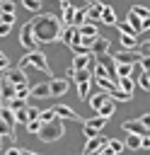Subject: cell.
<instances>
[{"instance_id": "cell-11", "label": "cell", "mask_w": 150, "mask_h": 155, "mask_svg": "<svg viewBox=\"0 0 150 155\" xmlns=\"http://www.w3.org/2000/svg\"><path fill=\"white\" fill-rule=\"evenodd\" d=\"M68 87H70V82H68V80H63V78H53V80H51V94H53V97L65 94V92H68Z\"/></svg>"}, {"instance_id": "cell-37", "label": "cell", "mask_w": 150, "mask_h": 155, "mask_svg": "<svg viewBox=\"0 0 150 155\" xmlns=\"http://www.w3.org/2000/svg\"><path fill=\"white\" fill-rule=\"evenodd\" d=\"M70 2V7H75V10H87L90 5H92V0H68Z\"/></svg>"}, {"instance_id": "cell-25", "label": "cell", "mask_w": 150, "mask_h": 155, "mask_svg": "<svg viewBox=\"0 0 150 155\" xmlns=\"http://www.w3.org/2000/svg\"><path fill=\"white\" fill-rule=\"evenodd\" d=\"M41 124H44V121H41V116H36V119H29V121H27V131H29L31 136H36V133L41 131Z\"/></svg>"}, {"instance_id": "cell-17", "label": "cell", "mask_w": 150, "mask_h": 155, "mask_svg": "<svg viewBox=\"0 0 150 155\" xmlns=\"http://www.w3.org/2000/svg\"><path fill=\"white\" fill-rule=\"evenodd\" d=\"M53 111H56L60 119H73V121H75V119H80V116H77L70 107H65V104H56V107H53Z\"/></svg>"}, {"instance_id": "cell-13", "label": "cell", "mask_w": 150, "mask_h": 155, "mask_svg": "<svg viewBox=\"0 0 150 155\" xmlns=\"http://www.w3.org/2000/svg\"><path fill=\"white\" fill-rule=\"evenodd\" d=\"M97 78H116V75H114V70H111L104 61L97 58V63H94V80H97Z\"/></svg>"}, {"instance_id": "cell-3", "label": "cell", "mask_w": 150, "mask_h": 155, "mask_svg": "<svg viewBox=\"0 0 150 155\" xmlns=\"http://www.w3.org/2000/svg\"><path fill=\"white\" fill-rule=\"evenodd\" d=\"M63 133H65L63 121H60V116H56V119H51V121H44V124H41V131H39L36 136H39L44 143H53V140H58Z\"/></svg>"}, {"instance_id": "cell-39", "label": "cell", "mask_w": 150, "mask_h": 155, "mask_svg": "<svg viewBox=\"0 0 150 155\" xmlns=\"http://www.w3.org/2000/svg\"><path fill=\"white\" fill-rule=\"evenodd\" d=\"M92 44H94V36H82L80 34V46H85V48L92 51Z\"/></svg>"}, {"instance_id": "cell-45", "label": "cell", "mask_w": 150, "mask_h": 155, "mask_svg": "<svg viewBox=\"0 0 150 155\" xmlns=\"http://www.w3.org/2000/svg\"><path fill=\"white\" fill-rule=\"evenodd\" d=\"M12 31V24H7V22H0V36H7Z\"/></svg>"}, {"instance_id": "cell-7", "label": "cell", "mask_w": 150, "mask_h": 155, "mask_svg": "<svg viewBox=\"0 0 150 155\" xmlns=\"http://www.w3.org/2000/svg\"><path fill=\"white\" fill-rule=\"evenodd\" d=\"M106 145V138L104 136H92V138H87V143H85V155H94V153H102V148Z\"/></svg>"}, {"instance_id": "cell-23", "label": "cell", "mask_w": 150, "mask_h": 155, "mask_svg": "<svg viewBox=\"0 0 150 155\" xmlns=\"http://www.w3.org/2000/svg\"><path fill=\"white\" fill-rule=\"evenodd\" d=\"M126 148V143H121V140H106V145L102 148V153H121Z\"/></svg>"}, {"instance_id": "cell-31", "label": "cell", "mask_w": 150, "mask_h": 155, "mask_svg": "<svg viewBox=\"0 0 150 155\" xmlns=\"http://www.w3.org/2000/svg\"><path fill=\"white\" fill-rule=\"evenodd\" d=\"M116 82H119V85H121V87H123L126 92H131V94H133V87H135V82L131 80V75H128V78H119Z\"/></svg>"}, {"instance_id": "cell-48", "label": "cell", "mask_w": 150, "mask_h": 155, "mask_svg": "<svg viewBox=\"0 0 150 155\" xmlns=\"http://www.w3.org/2000/svg\"><path fill=\"white\" fill-rule=\"evenodd\" d=\"M5 68H10V61H7V56L0 51V70H5Z\"/></svg>"}, {"instance_id": "cell-35", "label": "cell", "mask_w": 150, "mask_h": 155, "mask_svg": "<svg viewBox=\"0 0 150 155\" xmlns=\"http://www.w3.org/2000/svg\"><path fill=\"white\" fill-rule=\"evenodd\" d=\"M131 12H135V15L140 17V19L150 17V10H148V7H143V5H133V7H131Z\"/></svg>"}, {"instance_id": "cell-46", "label": "cell", "mask_w": 150, "mask_h": 155, "mask_svg": "<svg viewBox=\"0 0 150 155\" xmlns=\"http://www.w3.org/2000/svg\"><path fill=\"white\" fill-rule=\"evenodd\" d=\"M27 114H29V119H36V116L41 114V109H36V107H29V104H27Z\"/></svg>"}, {"instance_id": "cell-47", "label": "cell", "mask_w": 150, "mask_h": 155, "mask_svg": "<svg viewBox=\"0 0 150 155\" xmlns=\"http://www.w3.org/2000/svg\"><path fill=\"white\" fill-rule=\"evenodd\" d=\"M138 63H140V68H143V70H150V56H140V61H138Z\"/></svg>"}, {"instance_id": "cell-30", "label": "cell", "mask_w": 150, "mask_h": 155, "mask_svg": "<svg viewBox=\"0 0 150 155\" xmlns=\"http://www.w3.org/2000/svg\"><path fill=\"white\" fill-rule=\"evenodd\" d=\"M2 104H10V107H12L15 111H17V109L27 107V99H24V97H12V99H7V102H2Z\"/></svg>"}, {"instance_id": "cell-29", "label": "cell", "mask_w": 150, "mask_h": 155, "mask_svg": "<svg viewBox=\"0 0 150 155\" xmlns=\"http://www.w3.org/2000/svg\"><path fill=\"white\" fill-rule=\"evenodd\" d=\"M97 85L102 87V90H106V92H111L119 82H114V80H109V78H97Z\"/></svg>"}, {"instance_id": "cell-5", "label": "cell", "mask_w": 150, "mask_h": 155, "mask_svg": "<svg viewBox=\"0 0 150 155\" xmlns=\"http://www.w3.org/2000/svg\"><path fill=\"white\" fill-rule=\"evenodd\" d=\"M60 41H65L70 48L80 46V27H75V24H65V27H63V34H60Z\"/></svg>"}, {"instance_id": "cell-53", "label": "cell", "mask_w": 150, "mask_h": 155, "mask_svg": "<svg viewBox=\"0 0 150 155\" xmlns=\"http://www.w3.org/2000/svg\"><path fill=\"white\" fill-rule=\"evenodd\" d=\"M65 75H68V78H75V68H73V65H70V68H68V70H65Z\"/></svg>"}, {"instance_id": "cell-54", "label": "cell", "mask_w": 150, "mask_h": 155, "mask_svg": "<svg viewBox=\"0 0 150 155\" xmlns=\"http://www.w3.org/2000/svg\"><path fill=\"white\" fill-rule=\"evenodd\" d=\"M0 138H2V136H0Z\"/></svg>"}, {"instance_id": "cell-8", "label": "cell", "mask_w": 150, "mask_h": 155, "mask_svg": "<svg viewBox=\"0 0 150 155\" xmlns=\"http://www.w3.org/2000/svg\"><path fill=\"white\" fill-rule=\"evenodd\" d=\"M138 61H140V53L133 48H123V51L114 53V63H138Z\"/></svg>"}, {"instance_id": "cell-27", "label": "cell", "mask_w": 150, "mask_h": 155, "mask_svg": "<svg viewBox=\"0 0 150 155\" xmlns=\"http://www.w3.org/2000/svg\"><path fill=\"white\" fill-rule=\"evenodd\" d=\"M126 19H128V22H131V24H133V29H135V31H138V34H140V31H143V29H140V24H143V19H140V17H138V15H135V12H131V10H128V15H126Z\"/></svg>"}, {"instance_id": "cell-22", "label": "cell", "mask_w": 150, "mask_h": 155, "mask_svg": "<svg viewBox=\"0 0 150 155\" xmlns=\"http://www.w3.org/2000/svg\"><path fill=\"white\" fill-rule=\"evenodd\" d=\"M114 109H116V102H114V97H109V99H106L97 111H99L102 116H111V114H114Z\"/></svg>"}, {"instance_id": "cell-50", "label": "cell", "mask_w": 150, "mask_h": 155, "mask_svg": "<svg viewBox=\"0 0 150 155\" xmlns=\"http://www.w3.org/2000/svg\"><path fill=\"white\" fill-rule=\"evenodd\" d=\"M7 155H22V148L12 145V148H7Z\"/></svg>"}, {"instance_id": "cell-21", "label": "cell", "mask_w": 150, "mask_h": 155, "mask_svg": "<svg viewBox=\"0 0 150 155\" xmlns=\"http://www.w3.org/2000/svg\"><path fill=\"white\" fill-rule=\"evenodd\" d=\"M121 46L123 48H135L138 46V34H121Z\"/></svg>"}, {"instance_id": "cell-34", "label": "cell", "mask_w": 150, "mask_h": 155, "mask_svg": "<svg viewBox=\"0 0 150 155\" xmlns=\"http://www.w3.org/2000/svg\"><path fill=\"white\" fill-rule=\"evenodd\" d=\"M116 27H119V31H121V34H138V31L133 29V24H131L128 19H126V22H119Z\"/></svg>"}, {"instance_id": "cell-24", "label": "cell", "mask_w": 150, "mask_h": 155, "mask_svg": "<svg viewBox=\"0 0 150 155\" xmlns=\"http://www.w3.org/2000/svg\"><path fill=\"white\" fill-rule=\"evenodd\" d=\"M102 22L104 24H116V12L109 5H104V10H102Z\"/></svg>"}, {"instance_id": "cell-15", "label": "cell", "mask_w": 150, "mask_h": 155, "mask_svg": "<svg viewBox=\"0 0 150 155\" xmlns=\"http://www.w3.org/2000/svg\"><path fill=\"white\" fill-rule=\"evenodd\" d=\"M133 68H135V63H116V65H114L116 80H119V78H128V75L133 73Z\"/></svg>"}, {"instance_id": "cell-16", "label": "cell", "mask_w": 150, "mask_h": 155, "mask_svg": "<svg viewBox=\"0 0 150 155\" xmlns=\"http://www.w3.org/2000/svg\"><path fill=\"white\" fill-rule=\"evenodd\" d=\"M102 10H104V5H102V2H92V5L87 7V19H90V22L102 19Z\"/></svg>"}, {"instance_id": "cell-18", "label": "cell", "mask_w": 150, "mask_h": 155, "mask_svg": "<svg viewBox=\"0 0 150 155\" xmlns=\"http://www.w3.org/2000/svg\"><path fill=\"white\" fill-rule=\"evenodd\" d=\"M80 34L82 36H99V29H97V22H85V24H80Z\"/></svg>"}, {"instance_id": "cell-2", "label": "cell", "mask_w": 150, "mask_h": 155, "mask_svg": "<svg viewBox=\"0 0 150 155\" xmlns=\"http://www.w3.org/2000/svg\"><path fill=\"white\" fill-rule=\"evenodd\" d=\"M19 68H27V65H34L36 70H41V73H46V75H53V70H51V65H48V58L36 48V51H29L27 56H22L19 58V63H17Z\"/></svg>"}, {"instance_id": "cell-1", "label": "cell", "mask_w": 150, "mask_h": 155, "mask_svg": "<svg viewBox=\"0 0 150 155\" xmlns=\"http://www.w3.org/2000/svg\"><path fill=\"white\" fill-rule=\"evenodd\" d=\"M31 29H34V36L39 44H53L60 39L63 34V19L56 17L53 12H41V15H34L31 19Z\"/></svg>"}, {"instance_id": "cell-28", "label": "cell", "mask_w": 150, "mask_h": 155, "mask_svg": "<svg viewBox=\"0 0 150 155\" xmlns=\"http://www.w3.org/2000/svg\"><path fill=\"white\" fill-rule=\"evenodd\" d=\"M140 133H131L128 138H126V148H131V150H135V148H140Z\"/></svg>"}, {"instance_id": "cell-52", "label": "cell", "mask_w": 150, "mask_h": 155, "mask_svg": "<svg viewBox=\"0 0 150 155\" xmlns=\"http://www.w3.org/2000/svg\"><path fill=\"white\" fill-rule=\"evenodd\" d=\"M140 29H143V31H145V29H150V17H145V19H143V24H140Z\"/></svg>"}, {"instance_id": "cell-4", "label": "cell", "mask_w": 150, "mask_h": 155, "mask_svg": "<svg viewBox=\"0 0 150 155\" xmlns=\"http://www.w3.org/2000/svg\"><path fill=\"white\" fill-rule=\"evenodd\" d=\"M19 41H22V46H24L27 51H36V46H39V41H36V36H34V29H31V22H27V24H22V31H19Z\"/></svg>"}, {"instance_id": "cell-19", "label": "cell", "mask_w": 150, "mask_h": 155, "mask_svg": "<svg viewBox=\"0 0 150 155\" xmlns=\"http://www.w3.org/2000/svg\"><path fill=\"white\" fill-rule=\"evenodd\" d=\"M109 97H111V94H109L106 90H104V92H94V94H92V99H90V107H92V109H99Z\"/></svg>"}, {"instance_id": "cell-40", "label": "cell", "mask_w": 150, "mask_h": 155, "mask_svg": "<svg viewBox=\"0 0 150 155\" xmlns=\"http://www.w3.org/2000/svg\"><path fill=\"white\" fill-rule=\"evenodd\" d=\"M39 116H41V121H51V119H56V116H58V114H56V111H53V109H46V111H41V114H39Z\"/></svg>"}, {"instance_id": "cell-6", "label": "cell", "mask_w": 150, "mask_h": 155, "mask_svg": "<svg viewBox=\"0 0 150 155\" xmlns=\"http://www.w3.org/2000/svg\"><path fill=\"white\" fill-rule=\"evenodd\" d=\"M0 97H2V102H7V99H12V97H17V85L7 78V73L0 78Z\"/></svg>"}, {"instance_id": "cell-32", "label": "cell", "mask_w": 150, "mask_h": 155, "mask_svg": "<svg viewBox=\"0 0 150 155\" xmlns=\"http://www.w3.org/2000/svg\"><path fill=\"white\" fill-rule=\"evenodd\" d=\"M138 85H140L143 90H148V92H150V70H143V73H140V78H138Z\"/></svg>"}, {"instance_id": "cell-51", "label": "cell", "mask_w": 150, "mask_h": 155, "mask_svg": "<svg viewBox=\"0 0 150 155\" xmlns=\"http://www.w3.org/2000/svg\"><path fill=\"white\" fill-rule=\"evenodd\" d=\"M140 121H143V126L150 131V114H143V116H140Z\"/></svg>"}, {"instance_id": "cell-44", "label": "cell", "mask_w": 150, "mask_h": 155, "mask_svg": "<svg viewBox=\"0 0 150 155\" xmlns=\"http://www.w3.org/2000/svg\"><path fill=\"white\" fill-rule=\"evenodd\" d=\"M82 133H85V138H92V136H97L99 131H94L92 126H87V124H85V126H82Z\"/></svg>"}, {"instance_id": "cell-9", "label": "cell", "mask_w": 150, "mask_h": 155, "mask_svg": "<svg viewBox=\"0 0 150 155\" xmlns=\"http://www.w3.org/2000/svg\"><path fill=\"white\" fill-rule=\"evenodd\" d=\"M109 48H111V44H109V39H104V36H94V44H92V53L99 58V56H106L109 53Z\"/></svg>"}, {"instance_id": "cell-10", "label": "cell", "mask_w": 150, "mask_h": 155, "mask_svg": "<svg viewBox=\"0 0 150 155\" xmlns=\"http://www.w3.org/2000/svg\"><path fill=\"white\" fill-rule=\"evenodd\" d=\"M121 128H123L126 133H140V136H143V133H148V128L143 126V121H140V119H128V121H123V124H121Z\"/></svg>"}, {"instance_id": "cell-36", "label": "cell", "mask_w": 150, "mask_h": 155, "mask_svg": "<svg viewBox=\"0 0 150 155\" xmlns=\"http://www.w3.org/2000/svg\"><path fill=\"white\" fill-rule=\"evenodd\" d=\"M22 5H24L29 12H39V7H41V0H22Z\"/></svg>"}, {"instance_id": "cell-33", "label": "cell", "mask_w": 150, "mask_h": 155, "mask_svg": "<svg viewBox=\"0 0 150 155\" xmlns=\"http://www.w3.org/2000/svg\"><path fill=\"white\" fill-rule=\"evenodd\" d=\"M85 22H87V10H75V19H73V24L80 27V24H85Z\"/></svg>"}, {"instance_id": "cell-41", "label": "cell", "mask_w": 150, "mask_h": 155, "mask_svg": "<svg viewBox=\"0 0 150 155\" xmlns=\"http://www.w3.org/2000/svg\"><path fill=\"white\" fill-rule=\"evenodd\" d=\"M0 19H2V22H7V24H15V19H17V17H15V12H2V15H0Z\"/></svg>"}, {"instance_id": "cell-12", "label": "cell", "mask_w": 150, "mask_h": 155, "mask_svg": "<svg viewBox=\"0 0 150 155\" xmlns=\"http://www.w3.org/2000/svg\"><path fill=\"white\" fill-rule=\"evenodd\" d=\"M31 97H39V99H48V97H53V94H51V82L31 85Z\"/></svg>"}, {"instance_id": "cell-43", "label": "cell", "mask_w": 150, "mask_h": 155, "mask_svg": "<svg viewBox=\"0 0 150 155\" xmlns=\"http://www.w3.org/2000/svg\"><path fill=\"white\" fill-rule=\"evenodd\" d=\"M0 10H2V12H15V2H10V0H2Z\"/></svg>"}, {"instance_id": "cell-14", "label": "cell", "mask_w": 150, "mask_h": 155, "mask_svg": "<svg viewBox=\"0 0 150 155\" xmlns=\"http://www.w3.org/2000/svg\"><path fill=\"white\" fill-rule=\"evenodd\" d=\"M7 78H10V80H12L17 87H19V85H27V75H24V68H19V65H17V68H10V70H7Z\"/></svg>"}, {"instance_id": "cell-38", "label": "cell", "mask_w": 150, "mask_h": 155, "mask_svg": "<svg viewBox=\"0 0 150 155\" xmlns=\"http://www.w3.org/2000/svg\"><path fill=\"white\" fill-rule=\"evenodd\" d=\"M15 114H17V124H27V121H29V114H27V107H22V109H17Z\"/></svg>"}, {"instance_id": "cell-26", "label": "cell", "mask_w": 150, "mask_h": 155, "mask_svg": "<svg viewBox=\"0 0 150 155\" xmlns=\"http://www.w3.org/2000/svg\"><path fill=\"white\" fill-rule=\"evenodd\" d=\"M90 82H92V80H80V82H77V94H80V99H87V97H90Z\"/></svg>"}, {"instance_id": "cell-42", "label": "cell", "mask_w": 150, "mask_h": 155, "mask_svg": "<svg viewBox=\"0 0 150 155\" xmlns=\"http://www.w3.org/2000/svg\"><path fill=\"white\" fill-rule=\"evenodd\" d=\"M138 53H140V56H150V41H143V44L138 46Z\"/></svg>"}, {"instance_id": "cell-20", "label": "cell", "mask_w": 150, "mask_h": 155, "mask_svg": "<svg viewBox=\"0 0 150 155\" xmlns=\"http://www.w3.org/2000/svg\"><path fill=\"white\" fill-rule=\"evenodd\" d=\"M106 121H109V116H102V114H99V116H92V119H87L85 124H87V126H92L94 131H102V128L106 126Z\"/></svg>"}, {"instance_id": "cell-49", "label": "cell", "mask_w": 150, "mask_h": 155, "mask_svg": "<svg viewBox=\"0 0 150 155\" xmlns=\"http://www.w3.org/2000/svg\"><path fill=\"white\" fill-rule=\"evenodd\" d=\"M140 148H145V150L150 148V136H145V133H143V138H140Z\"/></svg>"}]
</instances>
